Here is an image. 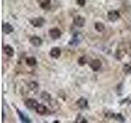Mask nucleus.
I'll return each instance as SVG.
<instances>
[{
    "mask_svg": "<svg viewBox=\"0 0 131 123\" xmlns=\"http://www.w3.org/2000/svg\"><path fill=\"white\" fill-rule=\"evenodd\" d=\"M26 63L28 66H30V67H34V66L36 65L37 63V61L35 59V57H29L26 59Z\"/></svg>",
    "mask_w": 131,
    "mask_h": 123,
    "instance_id": "dca6fc26",
    "label": "nucleus"
},
{
    "mask_svg": "<svg viewBox=\"0 0 131 123\" xmlns=\"http://www.w3.org/2000/svg\"><path fill=\"white\" fill-rule=\"evenodd\" d=\"M41 98L43 100V101H45V102H48L50 100H52V97H51V95L49 94L48 93H47V92H45V91H43L42 94H41Z\"/></svg>",
    "mask_w": 131,
    "mask_h": 123,
    "instance_id": "f3484780",
    "label": "nucleus"
},
{
    "mask_svg": "<svg viewBox=\"0 0 131 123\" xmlns=\"http://www.w3.org/2000/svg\"><path fill=\"white\" fill-rule=\"evenodd\" d=\"M50 56L53 58H58L61 56V49L57 47L52 48L50 51Z\"/></svg>",
    "mask_w": 131,
    "mask_h": 123,
    "instance_id": "9d476101",
    "label": "nucleus"
},
{
    "mask_svg": "<svg viewBox=\"0 0 131 123\" xmlns=\"http://www.w3.org/2000/svg\"><path fill=\"white\" fill-rule=\"evenodd\" d=\"M101 67H102V61L99 59H93L90 63V68L94 71H98L101 68Z\"/></svg>",
    "mask_w": 131,
    "mask_h": 123,
    "instance_id": "f03ea898",
    "label": "nucleus"
},
{
    "mask_svg": "<svg viewBox=\"0 0 131 123\" xmlns=\"http://www.w3.org/2000/svg\"><path fill=\"white\" fill-rule=\"evenodd\" d=\"M94 27H95V30L98 32H102L105 29V26L101 22H97L95 24V26H94Z\"/></svg>",
    "mask_w": 131,
    "mask_h": 123,
    "instance_id": "aec40b11",
    "label": "nucleus"
},
{
    "mask_svg": "<svg viewBox=\"0 0 131 123\" xmlns=\"http://www.w3.org/2000/svg\"><path fill=\"white\" fill-rule=\"evenodd\" d=\"M36 110V112L39 114V115H42V116H43V115H47L48 114L49 111H48V108H47L46 106L40 104L38 105V107H37V108L35 109Z\"/></svg>",
    "mask_w": 131,
    "mask_h": 123,
    "instance_id": "7ed1b4c3",
    "label": "nucleus"
},
{
    "mask_svg": "<svg viewBox=\"0 0 131 123\" xmlns=\"http://www.w3.org/2000/svg\"><path fill=\"white\" fill-rule=\"evenodd\" d=\"M44 19L42 17H37L30 20V23L34 26L35 27H41L43 26L44 24Z\"/></svg>",
    "mask_w": 131,
    "mask_h": 123,
    "instance_id": "39448f33",
    "label": "nucleus"
},
{
    "mask_svg": "<svg viewBox=\"0 0 131 123\" xmlns=\"http://www.w3.org/2000/svg\"><path fill=\"white\" fill-rule=\"evenodd\" d=\"M75 123H87V120H86L83 115L79 114V115H77Z\"/></svg>",
    "mask_w": 131,
    "mask_h": 123,
    "instance_id": "a211bd4d",
    "label": "nucleus"
},
{
    "mask_svg": "<svg viewBox=\"0 0 131 123\" xmlns=\"http://www.w3.org/2000/svg\"><path fill=\"white\" fill-rule=\"evenodd\" d=\"M39 6L43 8V9H48L50 7L51 1L50 0H39Z\"/></svg>",
    "mask_w": 131,
    "mask_h": 123,
    "instance_id": "f8f14e48",
    "label": "nucleus"
},
{
    "mask_svg": "<svg viewBox=\"0 0 131 123\" xmlns=\"http://www.w3.org/2000/svg\"><path fill=\"white\" fill-rule=\"evenodd\" d=\"M119 17H120V13H119L118 11L112 10L110 11L107 13V18L111 22H116V20L119 19Z\"/></svg>",
    "mask_w": 131,
    "mask_h": 123,
    "instance_id": "20e7f679",
    "label": "nucleus"
},
{
    "mask_svg": "<svg viewBox=\"0 0 131 123\" xmlns=\"http://www.w3.org/2000/svg\"><path fill=\"white\" fill-rule=\"evenodd\" d=\"M61 34V33L60 30L57 28H53L49 30V35H50V37L52 39H57L60 38Z\"/></svg>",
    "mask_w": 131,
    "mask_h": 123,
    "instance_id": "0eeeda50",
    "label": "nucleus"
},
{
    "mask_svg": "<svg viewBox=\"0 0 131 123\" xmlns=\"http://www.w3.org/2000/svg\"><path fill=\"white\" fill-rule=\"evenodd\" d=\"M14 29L12 26V25L9 23H5L3 25V31L5 33V34H10V33L13 32Z\"/></svg>",
    "mask_w": 131,
    "mask_h": 123,
    "instance_id": "9b49d317",
    "label": "nucleus"
},
{
    "mask_svg": "<svg viewBox=\"0 0 131 123\" xmlns=\"http://www.w3.org/2000/svg\"><path fill=\"white\" fill-rule=\"evenodd\" d=\"M30 42L32 45H34L35 47H39L42 45L43 44V40L42 39L40 38V37H38V36H33L30 38Z\"/></svg>",
    "mask_w": 131,
    "mask_h": 123,
    "instance_id": "6e6552de",
    "label": "nucleus"
},
{
    "mask_svg": "<svg viewBox=\"0 0 131 123\" xmlns=\"http://www.w3.org/2000/svg\"><path fill=\"white\" fill-rule=\"evenodd\" d=\"M76 105L78 106V108H80V109H85L88 108V100L84 98H80L77 100Z\"/></svg>",
    "mask_w": 131,
    "mask_h": 123,
    "instance_id": "423d86ee",
    "label": "nucleus"
},
{
    "mask_svg": "<svg viewBox=\"0 0 131 123\" xmlns=\"http://www.w3.org/2000/svg\"><path fill=\"white\" fill-rule=\"evenodd\" d=\"M85 0H77V3L79 4L80 6H81V7H83V6H84L85 5Z\"/></svg>",
    "mask_w": 131,
    "mask_h": 123,
    "instance_id": "5701e85b",
    "label": "nucleus"
},
{
    "mask_svg": "<svg viewBox=\"0 0 131 123\" xmlns=\"http://www.w3.org/2000/svg\"><path fill=\"white\" fill-rule=\"evenodd\" d=\"M115 120L117 121L118 122H120V123H124L125 121V118L122 116V114L121 113H118V114H115Z\"/></svg>",
    "mask_w": 131,
    "mask_h": 123,
    "instance_id": "6ab92c4d",
    "label": "nucleus"
},
{
    "mask_svg": "<svg viewBox=\"0 0 131 123\" xmlns=\"http://www.w3.org/2000/svg\"><path fill=\"white\" fill-rule=\"evenodd\" d=\"M78 63H79L80 66H84L87 63V58L85 57H80L79 60H78Z\"/></svg>",
    "mask_w": 131,
    "mask_h": 123,
    "instance_id": "4be33fe9",
    "label": "nucleus"
},
{
    "mask_svg": "<svg viewBox=\"0 0 131 123\" xmlns=\"http://www.w3.org/2000/svg\"><path fill=\"white\" fill-rule=\"evenodd\" d=\"M28 86H29V88H30V89L33 92L36 93V92L39 91V84L37 83V82H35V81H31L30 83L28 85Z\"/></svg>",
    "mask_w": 131,
    "mask_h": 123,
    "instance_id": "4468645a",
    "label": "nucleus"
},
{
    "mask_svg": "<svg viewBox=\"0 0 131 123\" xmlns=\"http://www.w3.org/2000/svg\"><path fill=\"white\" fill-rule=\"evenodd\" d=\"M73 22L76 26L82 27V26H84V25L85 23V19L81 16H75V18H74Z\"/></svg>",
    "mask_w": 131,
    "mask_h": 123,
    "instance_id": "1a4fd4ad",
    "label": "nucleus"
},
{
    "mask_svg": "<svg viewBox=\"0 0 131 123\" xmlns=\"http://www.w3.org/2000/svg\"><path fill=\"white\" fill-rule=\"evenodd\" d=\"M16 112H17L20 118L21 119V121L24 123H30L31 122V121L30 120V119H29V117L27 116H25V115L21 112V111H20L19 109H16Z\"/></svg>",
    "mask_w": 131,
    "mask_h": 123,
    "instance_id": "2eb2a0df",
    "label": "nucleus"
},
{
    "mask_svg": "<svg viewBox=\"0 0 131 123\" xmlns=\"http://www.w3.org/2000/svg\"><path fill=\"white\" fill-rule=\"evenodd\" d=\"M39 104L34 98H28L26 101H25V106L30 110H35L37 108Z\"/></svg>",
    "mask_w": 131,
    "mask_h": 123,
    "instance_id": "f257e3e1",
    "label": "nucleus"
},
{
    "mask_svg": "<svg viewBox=\"0 0 131 123\" xmlns=\"http://www.w3.org/2000/svg\"><path fill=\"white\" fill-rule=\"evenodd\" d=\"M3 49H4V52H5V53L8 57H12L14 55V49L12 48V47H11L10 45H5Z\"/></svg>",
    "mask_w": 131,
    "mask_h": 123,
    "instance_id": "ddd939ff",
    "label": "nucleus"
},
{
    "mask_svg": "<svg viewBox=\"0 0 131 123\" xmlns=\"http://www.w3.org/2000/svg\"><path fill=\"white\" fill-rule=\"evenodd\" d=\"M123 71L126 74H129L131 73V63H125L123 67Z\"/></svg>",
    "mask_w": 131,
    "mask_h": 123,
    "instance_id": "412c9836",
    "label": "nucleus"
}]
</instances>
